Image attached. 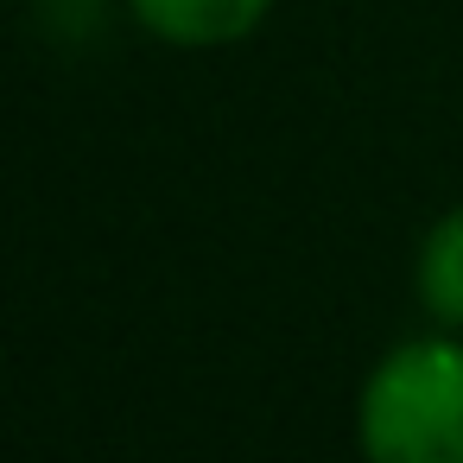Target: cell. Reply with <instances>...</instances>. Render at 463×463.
<instances>
[{"mask_svg": "<svg viewBox=\"0 0 463 463\" xmlns=\"http://www.w3.org/2000/svg\"><path fill=\"white\" fill-rule=\"evenodd\" d=\"M419 305L444 330H463V203L444 210L419 248Z\"/></svg>", "mask_w": 463, "mask_h": 463, "instance_id": "cell-3", "label": "cell"}, {"mask_svg": "<svg viewBox=\"0 0 463 463\" xmlns=\"http://www.w3.org/2000/svg\"><path fill=\"white\" fill-rule=\"evenodd\" d=\"M128 7L172 45H229L267 20L273 0H128Z\"/></svg>", "mask_w": 463, "mask_h": 463, "instance_id": "cell-2", "label": "cell"}, {"mask_svg": "<svg viewBox=\"0 0 463 463\" xmlns=\"http://www.w3.org/2000/svg\"><path fill=\"white\" fill-rule=\"evenodd\" d=\"M355 431L368 463H463V343L412 336L387 349L362 387Z\"/></svg>", "mask_w": 463, "mask_h": 463, "instance_id": "cell-1", "label": "cell"}]
</instances>
